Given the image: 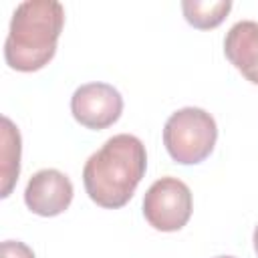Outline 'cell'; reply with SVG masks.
Here are the masks:
<instances>
[{
    "label": "cell",
    "instance_id": "6da1fadb",
    "mask_svg": "<svg viewBox=\"0 0 258 258\" xmlns=\"http://www.w3.org/2000/svg\"><path fill=\"white\" fill-rule=\"evenodd\" d=\"M147 169L145 145L129 133L113 135L95 151L83 167V183L89 198L107 210L123 208L135 194Z\"/></svg>",
    "mask_w": 258,
    "mask_h": 258
},
{
    "label": "cell",
    "instance_id": "7a4b0ae2",
    "mask_svg": "<svg viewBox=\"0 0 258 258\" xmlns=\"http://www.w3.org/2000/svg\"><path fill=\"white\" fill-rule=\"evenodd\" d=\"M64 26V6L56 0H24L12 12L4 58L10 69L32 73L48 64Z\"/></svg>",
    "mask_w": 258,
    "mask_h": 258
},
{
    "label": "cell",
    "instance_id": "3957f363",
    "mask_svg": "<svg viewBox=\"0 0 258 258\" xmlns=\"http://www.w3.org/2000/svg\"><path fill=\"white\" fill-rule=\"evenodd\" d=\"M218 125L200 107H183L169 115L163 127V145L173 161L181 165L202 163L214 151Z\"/></svg>",
    "mask_w": 258,
    "mask_h": 258
},
{
    "label": "cell",
    "instance_id": "277c9868",
    "mask_svg": "<svg viewBox=\"0 0 258 258\" xmlns=\"http://www.w3.org/2000/svg\"><path fill=\"white\" fill-rule=\"evenodd\" d=\"M191 208L189 187L171 175L153 181L143 198V216L149 226L159 232L181 230L191 216Z\"/></svg>",
    "mask_w": 258,
    "mask_h": 258
},
{
    "label": "cell",
    "instance_id": "5b68a950",
    "mask_svg": "<svg viewBox=\"0 0 258 258\" xmlns=\"http://www.w3.org/2000/svg\"><path fill=\"white\" fill-rule=\"evenodd\" d=\"M73 117L87 129H107L123 113V97L109 83L81 85L71 97Z\"/></svg>",
    "mask_w": 258,
    "mask_h": 258
},
{
    "label": "cell",
    "instance_id": "8992f818",
    "mask_svg": "<svg viewBox=\"0 0 258 258\" xmlns=\"http://www.w3.org/2000/svg\"><path fill=\"white\" fill-rule=\"evenodd\" d=\"M73 181L58 169L36 171L24 189V204L36 216L52 218L62 214L73 202Z\"/></svg>",
    "mask_w": 258,
    "mask_h": 258
},
{
    "label": "cell",
    "instance_id": "52a82bcc",
    "mask_svg": "<svg viewBox=\"0 0 258 258\" xmlns=\"http://www.w3.org/2000/svg\"><path fill=\"white\" fill-rule=\"evenodd\" d=\"M226 58L254 85H258V22L240 20L224 38Z\"/></svg>",
    "mask_w": 258,
    "mask_h": 258
},
{
    "label": "cell",
    "instance_id": "ba28073f",
    "mask_svg": "<svg viewBox=\"0 0 258 258\" xmlns=\"http://www.w3.org/2000/svg\"><path fill=\"white\" fill-rule=\"evenodd\" d=\"M20 133L18 127L8 119L2 117V145H0V181L2 189L0 196L8 198L18 173H20Z\"/></svg>",
    "mask_w": 258,
    "mask_h": 258
},
{
    "label": "cell",
    "instance_id": "9c48e42d",
    "mask_svg": "<svg viewBox=\"0 0 258 258\" xmlns=\"http://www.w3.org/2000/svg\"><path fill=\"white\" fill-rule=\"evenodd\" d=\"M181 10L185 20L200 30H208V28H216L226 14L232 10V2L230 0H183L181 2Z\"/></svg>",
    "mask_w": 258,
    "mask_h": 258
},
{
    "label": "cell",
    "instance_id": "30bf717a",
    "mask_svg": "<svg viewBox=\"0 0 258 258\" xmlns=\"http://www.w3.org/2000/svg\"><path fill=\"white\" fill-rule=\"evenodd\" d=\"M0 258H34V252L18 240H4L0 246Z\"/></svg>",
    "mask_w": 258,
    "mask_h": 258
},
{
    "label": "cell",
    "instance_id": "8fae6325",
    "mask_svg": "<svg viewBox=\"0 0 258 258\" xmlns=\"http://www.w3.org/2000/svg\"><path fill=\"white\" fill-rule=\"evenodd\" d=\"M252 240H254V250H256V254H258V226L254 228V238H252Z\"/></svg>",
    "mask_w": 258,
    "mask_h": 258
},
{
    "label": "cell",
    "instance_id": "7c38bea8",
    "mask_svg": "<svg viewBox=\"0 0 258 258\" xmlns=\"http://www.w3.org/2000/svg\"><path fill=\"white\" fill-rule=\"evenodd\" d=\"M216 258H236V256H216Z\"/></svg>",
    "mask_w": 258,
    "mask_h": 258
}]
</instances>
